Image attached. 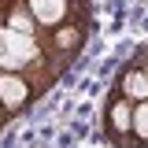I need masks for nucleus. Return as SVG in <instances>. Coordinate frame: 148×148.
I'll return each mask as SVG.
<instances>
[{
  "instance_id": "nucleus-5",
  "label": "nucleus",
  "mask_w": 148,
  "mask_h": 148,
  "mask_svg": "<svg viewBox=\"0 0 148 148\" xmlns=\"http://www.w3.org/2000/svg\"><path fill=\"white\" fill-rule=\"evenodd\" d=\"M133 148H148V100L133 104Z\"/></svg>"
},
{
  "instance_id": "nucleus-1",
  "label": "nucleus",
  "mask_w": 148,
  "mask_h": 148,
  "mask_svg": "<svg viewBox=\"0 0 148 148\" xmlns=\"http://www.w3.org/2000/svg\"><path fill=\"white\" fill-rule=\"evenodd\" d=\"M41 30H59L67 22H92V0H22Z\"/></svg>"
},
{
  "instance_id": "nucleus-3",
  "label": "nucleus",
  "mask_w": 148,
  "mask_h": 148,
  "mask_svg": "<svg viewBox=\"0 0 148 148\" xmlns=\"http://www.w3.org/2000/svg\"><path fill=\"white\" fill-rule=\"evenodd\" d=\"M41 100L37 85L26 78V74H15V71H0V108L8 111V119L22 115L26 108H34Z\"/></svg>"
},
{
  "instance_id": "nucleus-4",
  "label": "nucleus",
  "mask_w": 148,
  "mask_h": 148,
  "mask_svg": "<svg viewBox=\"0 0 148 148\" xmlns=\"http://www.w3.org/2000/svg\"><path fill=\"white\" fill-rule=\"evenodd\" d=\"M111 92H119V96H126L130 104H141V100H148V74L145 67L130 56L126 63L115 71V78H111Z\"/></svg>"
},
{
  "instance_id": "nucleus-2",
  "label": "nucleus",
  "mask_w": 148,
  "mask_h": 148,
  "mask_svg": "<svg viewBox=\"0 0 148 148\" xmlns=\"http://www.w3.org/2000/svg\"><path fill=\"white\" fill-rule=\"evenodd\" d=\"M100 137L115 148H133V104L119 92H108L100 111Z\"/></svg>"
},
{
  "instance_id": "nucleus-6",
  "label": "nucleus",
  "mask_w": 148,
  "mask_h": 148,
  "mask_svg": "<svg viewBox=\"0 0 148 148\" xmlns=\"http://www.w3.org/2000/svg\"><path fill=\"white\" fill-rule=\"evenodd\" d=\"M133 59H137V63H141V67H145V74H148V45H141V48H137V52H133Z\"/></svg>"
}]
</instances>
